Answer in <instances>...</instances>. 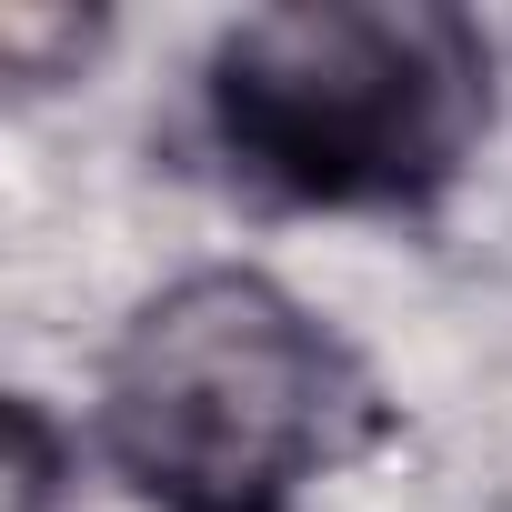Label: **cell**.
I'll use <instances>...</instances> for the list:
<instances>
[{
  "label": "cell",
  "instance_id": "7a4b0ae2",
  "mask_svg": "<svg viewBox=\"0 0 512 512\" xmlns=\"http://www.w3.org/2000/svg\"><path fill=\"white\" fill-rule=\"evenodd\" d=\"M352 422L342 342L262 272H181L101 362V452L161 512H282Z\"/></svg>",
  "mask_w": 512,
  "mask_h": 512
},
{
  "label": "cell",
  "instance_id": "3957f363",
  "mask_svg": "<svg viewBox=\"0 0 512 512\" xmlns=\"http://www.w3.org/2000/svg\"><path fill=\"white\" fill-rule=\"evenodd\" d=\"M11 442H21V462H11V512H41V502H51V432H41L31 402H11Z\"/></svg>",
  "mask_w": 512,
  "mask_h": 512
},
{
  "label": "cell",
  "instance_id": "6da1fadb",
  "mask_svg": "<svg viewBox=\"0 0 512 512\" xmlns=\"http://www.w3.org/2000/svg\"><path fill=\"white\" fill-rule=\"evenodd\" d=\"M482 111L492 51L442 0H282L211 51V131L282 201H422L462 171Z\"/></svg>",
  "mask_w": 512,
  "mask_h": 512
}]
</instances>
